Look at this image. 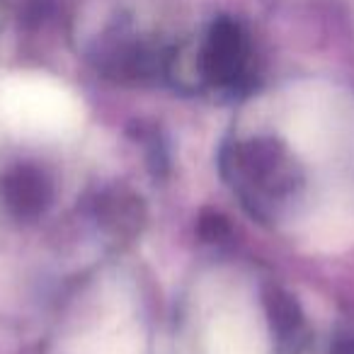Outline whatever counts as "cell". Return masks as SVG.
<instances>
[{
	"label": "cell",
	"instance_id": "6da1fadb",
	"mask_svg": "<svg viewBox=\"0 0 354 354\" xmlns=\"http://www.w3.org/2000/svg\"><path fill=\"white\" fill-rule=\"evenodd\" d=\"M248 66L250 39L243 25L233 17H216L199 49L202 78L214 88H238L248 78Z\"/></svg>",
	"mask_w": 354,
	"mask_h": 354
},
{
	"label": "cell",
	"instance_id": "7a4b0ae2",
	"mask_svg": "<svg viewBox=\"0 0 354 354\" xmlns=\"http://www.w3.org/2000/svg\"><path fill=\"white\" fill-rule=\"evenodd\" d=\"M223 160L226 167H233L238 180H245L252 189L257 187V192L281 197L296 185L289 156L274 138H252L243 146L231 148Z\"/></svg>",
	"mask_w": 354,
	"mask_h": 354
},
{
	"label": "cell",
	"instance_id": "277c9868",
	"mask_svg": "<svg viewBox=\"0 0 354 354\" xmlns=\"http://www.w3.org/2000/svg\"><path fill=\"white\" fill-rule=\"evenodd\" d=\"M265 310L270 318L272 333L281 339V342H291L299 337L304 330V313L301 306L289 291L279 289V286H267L265 289Z\"/></svg>",
	"mask_w": 354,
	"mask_h": 354
},
{
	"label": "cell",
	"instance_id": "52a82bcc",
	"mask_svg": "<svg viewBox=\"0 0 354 354\" xmlns=\"http://www.w3.org/2000/svg\"><path fill=\"white\" fill-rule=\"evenodd\" d=\"M330 354H354V337H339L330 347Z\"/></svg>",
	"mask_w": 354,
	"mask_h": 354
},
{
	"label": "cell",
	"instance_id": "8992f818",
	"mask_svg": "<svg viewBox=\"0 0 354 354\" xmlns=\"http://www.w3.org/2000/svg\"><path fill=\"white\" fill-rule=\"evenodd\" d=\"M197 233L204 243H223L231 238V226H228L226 216H221L218 212H212V209H204L199 214Z\"/></svg>",
	"mask_w": 354,
	"mask_h": 354
},
{
	"label": "cell",
	"instance_id": "5b68a950",
	"mask_svg": "<svg viewBox=\"0 0 354 354\" xmlns=\"http://www.w3.org/2000/svg\"><path fill=\"white\" fill-rule=\"evenodd\" d=\"M97 218L114 233H133L141 226V199L127 192H104L97 199Z\"/></svg>",
	"mask_w": 354,
	"mask_h": 354
},
{
	"label": "cell",
	"instance_id": "3957f363",
	"mask_svg": "<svg viewBox=\"0 0 354 354\" xmlns=\"http://www.w3.org/2000/svg\"><path fill=\"white\" fill-rule=\"evenodd\" d=\"M54 199L51 180L39 165L20 162L3 177V202L20 221H35Z\"/></svg>",
	"mask_w": 354,
	"mask_h": 354
}]
</instances>
